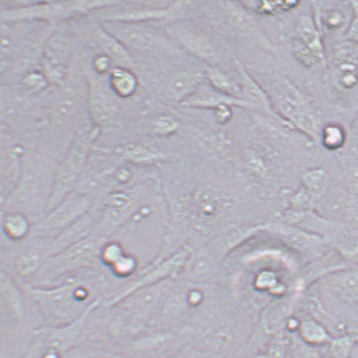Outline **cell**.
<instances>
[{"mask_svg": "<svg viewBox=\"0 0 358 358\" xmlns=\"http://www.w3.org/2000/svg\"><path fill=\"white\" fill-rule=\"evenodd\" d=\"M20 285L48 326H60L80 318L106 289V278L99 270L80 271L52 286Z\"/></svg>", "mask_w": 358, "mask_h": 358, "instance_id": "6da1fadb", "label": "cell"}, {"mask_svg": "<svg viewBox=\"0 0 358 358\" xmlns=\"http://www.w3.org/2000/svg\"><path fill=\"white\" fill-rule=\"evenodd\" d=\"M101 131L100 128L94 125L77 134L53 174L46 213L76 191Z\"/></svg>", "mask_w": 358, "mask_h": 358, "instance_id": "7a4b0ae2", "label": "cell"}, {"mask_svg": "<svg viewBox=\"0 0 358 358\" xmlns=\"http://www.w3.org/2000/svg\"><path fill=\"white\" fill-rule=\"evenodd\" d=\"M105 240L90 234L69 247L45 263L35 278L36 286H52L57 281L87 270H98L102 266L101 250Z\"/></svg>", "mask_w": 358, "mask_h": 358, "instance_id": "3957f363", "label": "cell"}, {"mask_svg": "<svg viewBox=\"0 0 358 358\" xmlns=\"http://www.w3.org/2000/svg\"><path fill=\"white\" fill-rule=\"evenodd\" d=\"M269 97L274 109H278L275 113L287 125L297 127L312 137H319L320 117L307 97L293 83L286 80L278 81Z\"/></svg>", "mask_w": 358, "mask_h": 358, "instance_id": "277c9868", "label": "cell"}, {"mask_svg": "<svg viewBox=\"0 0 358 358\" xmlns=\"http://www.w3.org/2000/svg\"><path fill=\"white\" fill-rule=\"evenodd\" d=\"M94 207V200L86 193L76 191L70 193L55 208L33 222L30 237L59 236L92 211Z\"/></svg>", "mask_w": 358, "mask_h": 358, "instance_id": "5b68a950", "label": "cell"}, {"mask_svg": "<svg viewBox=\"0 0 358 358\" xmlns=\"http://www.w3.org/2000/svg\"><path fill=\"white\" fill-rule=\"evenodd\" d=\"M102 304V298L97 299L80 318L60 326H46L35 331L38 337L35 350H52L64 357L80 347L88 338V321L92 312Z\"/></svg>", "mask_w": 358, "mask_h": 358, "instance_id": "8992f818", "label": "cell"}, {"mask_svg": "<svg viewBox=\"0 0 358 358\" xmlns=\"http://www.w3.org/2000/svg\"><path fill=\"white\" fill-rule=\"evenodd\" d=\"M113 2H45L2 11L3 22L14 23L42 20L50 22L77 14H83L96 8L113 5Z\"/></svg>", "mask_w": 358, "mask_h": 358, "instance_id": "52a82bcc", "label": "cell"}, {"mask_svg": "<svg viewBox=\"0 0 358 358\" xmlns=\"http://www.w3.org/2000/svg\"><path fill=\"white\" fill-rule=\"evenodd\" d=\"M56 254L53 238L29 237L15 254L14 273L23 279L35 277L45 263Z\"/></svg>", "mask_w": 358, "mask_h": 358, "instance_id": "ba28073f", "label": "cell"}, {"mask_svg": "<svg viewBox=\"0 0 358 358\" xmlns=\"http://www.w3.org/2000/svg\"><path fill=\"white\" fill-rule=\"evenodd\" d=\"M71 43L60 34H53L45 42L42 51L43 72L49 84H63L71 61Z\"/></svg>", "mask_w": 358, "mask_h": 358, "instance_id": "9c48e42d", "label": "cell"}, {"mask_svg": "<svg viewBox=\"0 0 358 358\" xmlns=\"http://www.w3.org/2000/svg\"><path fill=\"white\" fill-rule=\"evenodd\" d=\"M101 27L123 45L127 51H150L162 41L154 31L141 23L103 22Z\"/></svg>", "mask_w": 358, "mask_h": 358, "instance_id": "30bf717a", "label": "cell"}, {"mask_svg": "<svg viewBox=\"0 0 358 358\" xmlns=\"http://www.w3.org/2000/svg\"><path fill=\"white\" fill-rule=\"evenodd\" d=\"M88 106L94 126L102 130L113 126L117 122V102L104 83H101L97 78L90 81Z\"/></svg>", "mask_w": 358, "mask_h": 358, "instance_id": "8fae6325", "label": "cell"}, {"mask_svg": "<svg viewBox=\"0 0 358 358\" xmlns=\"http://www.w3.org/2000/svg\"><path fill=\"white\" fill-rule=\"evenodd\" d=\"M345 43L335 53L331 79L337 90L348 92L358 86V45Z\"/></svg>", "mask_w": 358, "mask_h": 358, "instance_id": "7c38bea8", "label": "cell"}, {"mask_svg": "<svg viewBox=\"0 0 358 358\" xmlns=\"http://www.w3.org/2000/svg\"><path fill=\"white\" fill-rule=\"evenodd\" d=\"M1 310L7 319L22 323L27 318V299L20 283L6 270L1 273Z\"/></svg>", "mask_w": 358, "mask_h": 358, "instance_id": "4fadbf2b", "label": "cell"}, {"mask_svg": "<svg viewBox=\"0 0 358 358\" xmlns=\"http://www.w3.org/2000/svg\"><path fill=\"white\" fill-rule=\"evenodd\" d=\"M134 338L131 339L127 343V347L131 353L134 354H148V355H153V354L164 353V352L170 351L176 352L180 348V336H177L175 333L171 331H153L148 333H139V334L134 336Z\"/></svg>", "mask_w": 358, "mask_h": 358, "instance_id": "5bb4252c", "label": "cell"}, {"mask_svg": "<svg viewBox=\"0 0 358 358\" xmlns=\"http://www.w3.org/2000/svg\"><path fill=\"white\" fill-rule=\"evenodd\" d=\"M169 34L193 55L201 60L215 59L217 51L213 43L199 31L182 23H175L167 28Z\"/></svg>", "mask_w": 358, "mask_h": 358, "instance_id": "9a60e30c", "label": "cell"}, {"mask_svg": "<svg viewBox=\"0 0 358 358\" xmlns=\"http://www.w3.org/2000/svg\"><path fill=\"white\" fill-rule=\"evenodd\" d=\"M241 69L243 100L249 105L250 109H258L263 113L268 114L269 116L284 122L279 115L275 113L268 95L247 74L245 69Z\"/></svg>", "mask_w": 358, "mask_h": 358, "instance_id": "2e32d148", "label": "cell"}, {"mask_svg": "<svg viewBox=\"0 0 358 358\" xmlns=\"http://www.w3.org/2000/svg\"><path fill=\"white\" fill-rule=\"evenodd\" d=\"M294 43L310 51L324 63L326 55L324 47L318 26L310 16L303 15L299 19L297 27V38Z\"/></svg>", "mask_w": 358, "mask_h": 358, "instance_id": "e0dca14e", "label": "cell"}, {"mask_svg": "<svg viewBox=\"0 0 358 358\" xmlns=\"http://www.w3.org/2000/svg\"><path fill=\"white\" fill-rule=\"evenodd\" d=\"M1 225L3 235L7 240L19 244L30 237L33 222L26 213L7 209L2 211Z\"/></svg>", "mask_w": 358, "mask_h": 358, "instance_id": "ac0fdd59", "label": "cell"}, {"mask_svg": "<svg viewBox=\"0 0 358 358\" xmlns=\"http://www.w3.org/2000/svg\"><path fill=\"white\" fill-rule=\"evenodd\" d=\"M203 74L185 71L175 76L167 85V97L173 102H182L201 88Z\"/></svg>", "mask_w": 358, "mask_h": 358, "instance_id": "d6986e66", "label": "cell"}, {"mask_svg": "<svg viewBox=\"0 0 358 358\" xmlns=\"http://www.w3.org/2000/svg\"><path fill=\"white\" fill-rule=\"evenodd\" d=\"M182 106H192V108L217 109L221 105L238 106L243 108H249V105L242 99L236 97L229 96L217 92H203V90H196L191 97L182 102ZM250 109V108H249Z\"/></svg>", "mask_w": 358, "mask_h": 358, "instance_id": "ffe728a7", "label": "cell"}, {"mask_svg": "<svg viewBox=\"0 0 358 358\" xmlns=\"http://www.w3.org/2000/svg\"><path fill=\"white\" fill-rule=\"evenodd\" d=\"M330 285L336 299L348 304L358 303V270L338 271L332 275Z\"/></svg>", "mask_w": 358, "mask_h": 358, "instance_id": "44dd1931", "label": "cell"}, {"mask_svg": "<svg viewBox=\"0 0 358 358\" xmlns=\"http://www.w3.org/2000/svg\"><path fill=\"white\" fill-rule=\"evenodd\" d=\"M298 336L304 343L311 347L324 348L330 344L333 336L330 331L314 319H306L299 324Z\"/></svg>", "mask_w": 358, "mask_h": 358, "instance_id": "7402d4cb", "label": "cell"}, {"mask_svg": "<svg viewBox=\"0 0 358 358\" xmlns=\"http://www.w3.org/2000/svg\"><path fill=\"white\" fill-rule=\"evenodd\" d=\"M109 86L117 97L129 98L137 92L138 78L131 69L117 67L110 72Z\"/></svg>", "mask_w": 358, "mask_h": 358, "instance_id": "603a6c76", "label": "cell"}, {"mask_svg": "<svg viewBox=\"0 0 358 358\" xmlns=\"http://www.w3.org/2000/svg\"><path fill=\"white\" fill-rule=\"evenodd\" d=\"M358 345V332H348L333 337L324 347L327 358H352Z\"/></svg>", "mask_w": 358, "mask_h": 358, "instance_id": "cb8c5ba5", "label": "cell"}, {"mask_svg": "<svg viewBox=\"0 0 358 358\" xmlns=\"http://www.w3.org/2000/svg\"><path fill=\"white\" fill-rule=\"evenodd\" d=\"M113 153L127 162L133 163H151L157 160L160 156L145 146L137 144L118 146L114 149Z\"/></svg>", "mask_w": 358, "mask_h": 358, "instance_id": "d4e9b609", "label": "cell"}, {"mask_svg": "<svg viewBox=\"0 0 358 358\" xmlns=\"http://www.w3.org/2000/svg\"><path fill=\"white\" fill-rule=\"evenodd\" d=\"M70 92L61 93L52 106V118L57 123H62L72 116L77 106L76 97Z\"/></svg>", "mask_w": 358, "mask_h": 358, "instance_id": "484cf974", "label": "cell"}, {"mask_svg": "<svg viewBox=\"0 0 358 358\" xmlns=\"http://www.w3.org/2000/svg\"><path fill=\"white\" fill-rule=\"evenodd\" d=\"M320 133L323 145L328 150H339L345 145V131L338 123H328L322 128Z\"/></svg>", "mask_w": 358, "mask_h": 358, "instance_id": "4316f807", "label": "cell"}, {"mask_svg": "<svg viewBox=\"0 0 358 358\" xmlns=\"http://www.w3.org/2000/svg\"><path fill=\"white\" fill-rule=\"evenodd\" d=\"M208 76L213 88L219 92L232 97L238 93L241 94V88L225 72L217 69H210Z\"/></svg>", "mask_w": 358, "mask_h": 358, "instance_id": "83f0119b", "label": "cell"}, {"mask_svg": "<svg viewBox=\"0 0 358 358\" xmlns=\"http://www.w3.org/2000/svg\"><path fill=\"white\" fill-rule=\"evenodd\" d=\"M66 358H131L127 354L109 351L99 347H80L73 349Z\"/></svg>", "mask_w": 358, "mask_h": 358, "instance_id": "f1b7e54d", "label": "cell"}, {"mask_svg": "<svg viewBox=\"0 0 358 358\" xmlns=\"http://www.w3.org/2000/svg\"><path fill=\"white\" fill-rule=\"evenodd\" d=\"M124 254V250H123L120 242L108 240L103 245L101 250V264L110 268Z\"/></svg>", "mask_w": 358, "mask_h": 358, "instance_id": "f546056e", "label": "cell"}, {"mask_svg": "<svg viewBox=\"0 0 358 358\" xmlns=\"http://www.w3.org/2000/svg\"><path fill=\"white\" fill-rule=\"evenodd\" d=\"M137 267L135 259L124 254L120 259H118L114 264L110 267V270L118 278H127L134 273Z\"/></svg>", "mask_w": 358, "mask_h": 358, "instance_id": "4dcf8cb0", "label": "cell"}, {"mask_svg": "<svg viewBox=\"0 0 358 358\" xmlns=\"http://www.w3.org/2000/svg\"><path fill=\"white\" fill-rule=\"evenodd\" d=\"M22 84L30 92L38 93L46 89L49 84L43 72L30 71L23 77Z\"/></svg>", "mask_w": 358, "mask_h": 358, "instance_id": "1f68e13d", "label": "cell"}, {"mask_svg": "<svg viewBox=\"0 0 358 358\" xmlns=\"http://www.w3.org/2000/svg\"><path fill=\"white\" fill-rule=\"evenodd\" d=\"M213 354L196 345H183L182 348L168 358H215Z\"/></svg>", "mask_w": 358, "mask_h": 358, "instance_id": "d6a6232c", "label": "cell"}, {"mask_svg": "<svg viewBox=\"0 0 358 358\" xmlns=\"http://www.w3.org/2000/svg\"><path fill=\"white\" fill-rule=\"evenodd\" d=\"M152 125H153V130L156 134L162 135H170L178 128V123L175 119L170 116H166V115L156 118Z\"/></svg>", "mask_w": 358, "mask_h": 358, "instance_id": "836d02e7", "label": "cell"}, {"mask_svg": "<svg viewBox=\"0 0 358 358\" xmlns=\"http://www.w3.org/2000/svg\"><path fill=\"white\" fill-rule=\"evenodd\" d=\"M352 7V16L345 32L344 39L348 43L358 45V1L349 2Z\"/></svg>", "mask_w": 358, "mask_h": 358, "instance_id": "e575fe53", "label": "cell"}, {"mask_svg": "<svg viewBox=\"0 0 358 358\" xmlns=\"http://www.w3.org/2000/svg\"><path fill=\"white\" fill-rule=\"evenodd\" d=\"M114 62L108 55L105 53L98 55L93 61L94 71L98 76H103L105 74L113 71V64Z\"/></svg>", "mask_w": 358, "mask_h": 358, "instance_id": "d590c367", "label": "cell"}, {"mask_svg": "<svg viewBox=\"0 0 358 358\" xmlns=\"http://www.w3.org/2000/svg\"><path fill=\"white\" fill-rule=\"evenodd\" d=\"M345 16L340 10H332L328 12L326 18V26L331 31L339 30L344 26Z\"/></svg>", "mask_w": 358, "mask_h": 358, "instance_id": "8d00e7d4", "label": "cell"}, {"mask_svg": "<svg viewBox=\"0 0 358 358\" xmlns=\"http://www.w3.org/2000/svg\"><path fill=\"white\" fill-rule=\"evenodd\" d=\"M216 117L220 123L228 122L232 117V111L229 105H221L216 109Z\"/></svg>", "mask_w": 358, "mask_h": 358, "instance_id": "74e56055", "label": "cell"}, {"mask_svg": "<svg viewBox=\"0 0 358 358\" xmlns=\"http://www.w3.org/2000/svg\"><path fill=\"white\" fill-rule=\"evenodd\" d=\"M351 201L354 209H355L356 212L358 213V179L354 180L352 184Z\"/></svg>", "mask_w": 358, "mask_h": 358, "instance_id": "f35d334b", "label": "cell"}, {"mask_svg": "<svg viewBox=\"0 0 358 358\" xmlns=\"http://www.w3.org/2000/svg\"><path fill=\"white\" fill-rule=\"evenodd\" d=\"M246 358H275L273 356H271L270 354L267 352H262L259 354H256V355H252Z\"/></svg>", "mask_w": 358, "mask_h": 358, "instance_id": "ab89813d", "label": "cell"}, {"mask_svg": "<svg viewBox=\"0 0 358 358\" xmlns=\"http://www.w3.org/2000/svg\"><path fill=\"white\" fill-rule=\"evenodd\" d=\"M354 130H355L356 133L358 135V114L356 118L355 122H354Z\"/></svg>", "mask_w": 358, "mask_h": 358, "instance_id": "60d3db41", "label": "cell"}]
</instances>
